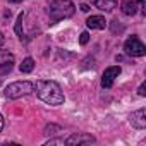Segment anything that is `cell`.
I'll return each mask as SVG.
<instances>
[{"instance_id":"obj_1","label":"cell","mask_w":146,"mask_h":146,"mask_svg":"<svg viewBox=\"0 0 146 146\" xmlns=\"http://www.w3.org/2000/svg\"><path fill=\"white\" fill-rule=\"evenodd\" d=\"M35 90H36L38 98L48 105H62L65 100L60 86L55 81H36Z\"/></svg>"},{"instance_id":"obj_2","label":"cell","mask_w":146,"mask_h":146,"mask_svg":"<svg viewBox=\"0 0 146 146\" xmlns=\"http://www.w3.org/2000/svg\"><path fill=\"white\" fill-rule=\"evenodd\" d=\"M46 12H48L50 19L53 23H57V21H62V19H67L70 16H74L76 5L72 4L70 0H53V2H50Z\"/></svg>"},{"instance_id":"obj_3","label":"cell","mask_w":146,"mask_h":146,"mask_svg":"<svg viewBox=\"0 0 146 146\" xmlns=\"http://www.w3.org/2000/svg\"><path fill=\"white\" fill-rule=\"evenodd\" d=\"M31 93H35V84L29 83V81L11 83V84L5 88V91H4V95H5L9 100H17V98H21V96H28V95H31Z\"/></svg>"},{"instance_id":"obj_4","label":"cell","mask_w":146,"mask_h":146,"mask_svg":"<svg viewBox=\"0 0 146 146\" xmlns=\"http://www.w3.org/2000/svg\"><path fill=\"white\" fill-rule=\"evenodd\" d=\"M124 52L129 57H143V55H146V46L141 43V40L137 36H131L124 43Z\"/></svg>"},{"instance_id":"obj_5","label":"cell","mask_w":146,"mask_h":146,"mask_svg":"<svg viewBox=\"0 0 146 146\" xmlns=\"http://www.w3.org/2000/svg\"><path fill=\"white\" fill-rule=\"evenodd\" d=\"M14 64H16V58H14L12 53L0 50V76L9 74L12 70V67H14Z\"/></svg>"},{"instance_id":"obj_6","label":"cell","mask_w":146,"mask_h":146,"mask_svg":"<svg viewBox=\"0 0 146 146\" xmlns=\"http://www.w3.org/2000/svg\"><path fill=\"white\" fill-rule=\"evenodd\" d=\"M120 76V67L119 65H112L108 69H105L103 76H102V86L103 88H112L113 81Z\"/></svg>"},{"instance_id":"obj_7","label":"cell","mask_w":146,"mask_h":146,"mask_svg":"<svg viewBox=\"0 0 146 146\" xmlns=\"http://www.w3.org/2000/svg\"><path fill=\"white\" fill-rule=\"evenodd\" d=\"M96 139L91 134L86 132H78V134H72L65 139V144H93Z\"/></svg>"},{"instance_id":"obj_8","label":"cell","mask_w":146,"mask_h":146,"mask_svg":"<svg viewBox=\"0 0 146 146\" xmlns=\"http://www.w3.org/2000/svg\"><path fill=\"white\" fill-rule=\"evenodd\" d=\"M131 125L136 127V129H144L146 127V110L144 108H139L137 112H134L129 119Z\"/></svg>"},{"instance_id":"obj_9","label":"cell","mask_w":146,"mask_h":146,"mask_svg":"<svg viewBox=\"0 0 146 146\" xmlns=\"http://www.w3.org/2000/svg\"><path fill=\"white\" fill-rule=\"evenodd\" d=\"M86 24H88V28H91V29H105L107 21H105L103 16H91V17H88Z\"/></svg>"},{"instance_id":"obj_10","label":"cell","mask_w":146,"mask_h":146,"mask_svg":"<svg viewBox=\"0 0 146 146\" xmlns=\"http://www.w3.org/2000/svg\"><path fill=\"white\" fill-rule=\"evenodd\" d=\"M137 7H139V2H134V0H125V2H122L120 9L125 16H134L137 12Z\"/></svg>"},{"instance_id":"obj_11","label":"cell","mask_w":146,"mask_h":146,"mask_svg":"<svg viewBox=\"0 0 146 146\" xmlns=\"http://www.w3.org/2000/svg\"><path fill=\"white\" fill-rule=\"evenodd\" d=\"M95 5L100 9V11H105V12H110L117 7V2L115 0H95Z\"/></svg>"},{"instance_id":"obj_12","label":"cell","mask_w":146,"mask_h":146,"mask_svg":"<svg viewBox=\"0 0 146 146\" xmlns=\"http://www.w3.org/2000/svg\"><path fill=\"white\" fill-rule=\"evenodd\" d=\"M19 69H21V72H24V74H28V72H31V70L35 69V60H33L31 57H28V58H24Z\"/></svg>"},{"instance_id":"obj_13","label":"cell","mask_w":146,"mask_h":146,"mask_svg":"<svg viewBox=\"0 0 146 146\" xmlns=\"http://www.w3.org/2000/svg\"><path fill=\"white\" fill-rule=\"evenodd\" d=\"M23 19H24V14H19L17 16V21H16V33H17V36L21 40L24 38V35H23Z\"/></svg>"},{"instance_id":"obj_14","label":"cell","mask_w":146,"mask_h":146,"mask_svg":"<svg viewBox=\"0 0 146 146\" xmlns=\"http://www.w3.org/2000/svg\"><path fill=\"white\" fill-rule=\"evenodd\" d=\"M53 131H60V125H55V124H50L45 127V134H53Z\"/></svg>"},{"instance_id":"obj_15","label":"cell","mask_w":146,"mask_h":146,"mask_svg":"<svg viewBox=\"0 0 146 146\" xmlns=\"http://www.w3.org/2000/svg\"><path fill=\"white\" fill-rule=\"evenodd\" d=\"M53 144H65V139H50V141H46V144L45 146H53Z\"/></svg>"},{"instance_id":"obj_16","label":"cell","mask_w":146,"mask_h":146,"mask_svg":"<svg viewBox=\"0 0 146 146\" xmlns=\"http://www.w3.org/2000/svg\"><path fill=\"white\" fill-rule=\"evenodd\" d=\"M88 41H90V33H86V31H84V33H81V38H79V43H81V45H86Z\"/></svg>"},{"instance_id":"obj_17","label":"cell","mask_w":146,"mask_h":146,"mask_svg":"<svg viewBox=\"0 0 146 146\" xmlns=\"http://www.w3.org/2000/svg\"><path fill=\"white\" fill-rule=\"evenodd\" d=\"M137 95H139V96H144V95H146V84H141V86H139Z\"/></svg>"},{"instance_id":"obj_18","label":"cell","mask_w":146,"mask_h":146,"mask_svg":"<svg viewBox=\"0 0 146 146\" xmlns=\"http://www.w3.org/2000/svg\"><path fill=\"white\" fill-rule=\"evenodd\" d=\"M81 11H83V12H90V5L83 4V5H81Z\"/></svg>"},{"instance_id":"obj_19","label":"cell","mask_w":146,"mask_h":146,"mask_svg":"<svg viewBox=\"0 0 146 146\" xmlns=\"http://www.w3.org/2000/svg\"><path fill=\"white\" fill-rule=\"evenodd\" d=\"M5 43V38H4V33H0V46Z\"/></svg>"},{"instance_id":"obj_20","label":"cell","mask_w":146,"mask_h":146,"mask_svg":"<svg viewBox=\"0 0 146 146\" xmlns=\"http://www.w3.org/2000/svg\"><path fill=\"white\" fill-rule=\"evenodd\" d=\"M4 129V117H2V113H0V131Z\"/></svg>"},{"instance_id":"obj_21","label":"cell","mask_w":146,"mask_h":146,"mask_svg":"<svg viewBox=\"0 0 146 146\" xmlns=\"http://www.w3.org/2000/svg\"><path fill=\"white\" fill-rule=\"evenodd\" d=\"M9 2H12V4H17V2H21V0H9Z\"/></svg>"}]
</instances>
